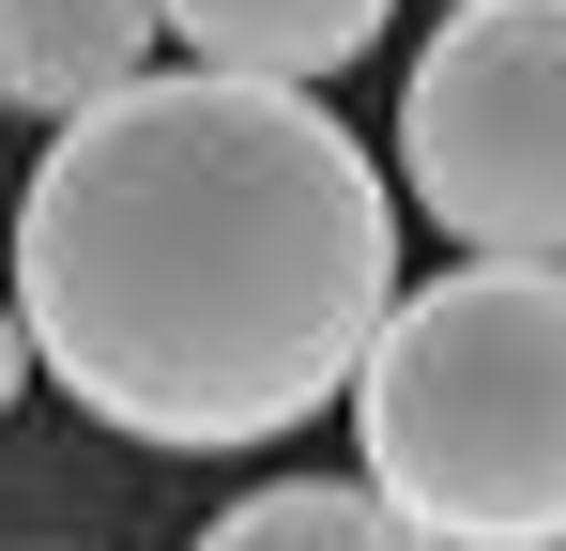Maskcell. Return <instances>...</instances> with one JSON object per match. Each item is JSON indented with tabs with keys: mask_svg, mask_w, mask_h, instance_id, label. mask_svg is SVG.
Here are the masks:
<instances>
[{
	"mask_svg": "<svg viewBox=\"0 0 566 551\" xmlns=\"http://www.w3.org/2000/svg\"><path fill=\"white\" fill-rule=\"evenodd\" d=\"M398 306V199L322 92L138 77L15 184L31 367L169 459H230L353 398Z\"/></svg>",
	"mask_w": 566,
	"mask_h": 551,
	"instance_id": "obj_1",
	"label": "cell"
},
{
	"mask_svg": "<svg viewBox=\"0 0 566 551\" xmlns=\"http://www.w3.org/2000/svg\"><path fill=\"white\" fill-rule=\"evenodd\" d=\"M353 459L429 551H566V276L460 261L382 306Z\"/></svg>",
	"mask_w": 566,
	"mask_h": 551,
	"instance_id": "obj_2",
	"label": "cell"
},
{
	"mask_svg": "<svg viewBox=\"0 0 566 551\" xmlns=\"http://www.w3.org/2000/svg\"><path fill=\"white\" fill-rule=\"evenodd\" d=\"M413 215L474 261L566 276V0H460L398 92Z\"/></svg>",
	"mask_w": 566,
	"mask_h": 551,
	"instance_id": "obj_3",
	"label": "cell"
},
{
	"mask_svg": "<svg viewBox=\"0 0 566 551\" xmlns=\"http://www.w3.org/2000/svg\"><path fill=\"white\" fill-rule=\"evenodd\" d=\"M154 46H169L154 0H0V107L62 138V123H93L107 92L154 77Z\"/></svg>",
	"mask_w": 566,
	"mask_h": 551,
	"instance_id": "obj_4",
	"label": "cell"
},
{
	"mask_svg": "<svg viewBox=\"0 0 566 551\" xmlns=\"http://www.w3.org/2000/svg\"><path fill=\"white\" fill-rule=\"evenodd\" d=\"M169 31L199 46V77H261V92H306L337 62H368L398 0H154Z\"/></svg>",
	"mask_w": 566,
	"mask_h": 551,
	"instance_id": "obj_5",
	"label": "cell"
},
{
	"mask_svg": "<svg viewBox=\"0 0 566 551\" xmlns=\"http://www.w3.org/2000/svg\"><path fill=\"white\" fill-rule=\"evenodd\" d=\"M199 551H429L398 506H382L368 475H276V490H245V506H214Z\"/></svg>",
	"mask_w": 566,
	"mask_h": 551,
	"instance_id": "obj_6",
	"label": "cell"
},
{
	"mask_svg": "<svg viewBox=\"0 0 566 551\" xmlns=\"http://www.w3.org/2000/svg\"><path fill=\"white\" fill-rule=\"evenodd\" d=\"M31 398V322H15V291H0V414Z\"/></svg>",
	"mask_w": 566,
	"mask_h": 551,
	"instance_id": "obj_7",
	"label": "cell"
},
{
	"mask_svg": "<svg viewBox=\"0 0 566 551\" xmlns=\"http://www.w3.org/2000/svg\"><path fill=\"white\" fill-rule=\"evenodd\" d=\"M444 15H460V0H444Z\"/></svg>",
	"mask_w": 566,
	"mask_h": 551,
	"instance_id": "obj_8",
	"label": "cell"
}]
</instances>
